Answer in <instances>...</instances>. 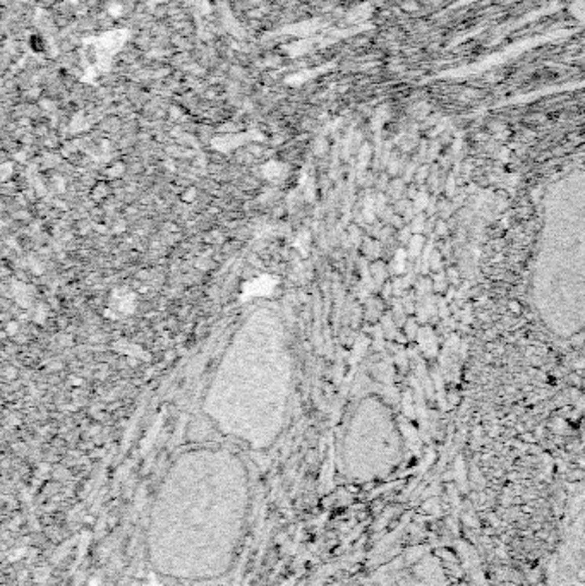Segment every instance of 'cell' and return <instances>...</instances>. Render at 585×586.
<instances>
[{
  "label": "cell",
  "mask_w": 585,
  "mask_h": 586,
  "mask_svg": "<svg viewBox=\"0 0 585 586\" xmlns=\"http://www.w3.org/2000/svg\"><path fill=\"white\" fill-rule=\"evenodd\" d=\"M263 175L266 177L268 180L278 179V177L281 175V165H280V163H275V162L264 165V167H263Z\"/></svg>",
  "instance_id": "cell-1"
},
{
  "label": "cell",
  "mask_w": 585,
  "mask_h": 586,
  "mask_svg": "<svg viewBox=\"0 0 585 586\" xmlns=\"http://www.w3.org/2000/svg\"><path fill=\"white\" fill-rule=\"evenodd\" d=\"M194 195H196V190H194V189H189L187 192L184 194V199H185V201H192Z\"/></svg>",
  "instance_id": "cell-2"
},
{
  "label": "cell",
  "mask_w": 585,
  "mask_h": 586,
  "mask_svg": "<svg viewBox=\"0 0 585 586\" xmlns=\"http://www.w3.org/2000/svg\"><path fill=\"white\" fill-rule=\"evenodd\" d=\"M96 194H98V195H105V194H107V187H105V185H98V187L94 189V195H96Z\"/></svg>",
  "instance_id": "cell-3"
},
{
  "label": "cell",
  "mask_w": 585,
  "mask_h": 586,
  "mask_svg": "<svg viewBox=\"0 0 585 586\" xmlns=\"http://www.w3.org/2000/svg\"><path fill=\"white\" fill-rule=\"evenodd\" d=\"M7 331L11 333V334H14L16 331H17V323H11L9 324V328H7Z\"/></svg>",
  "instance_id": "cell-4"
}]
</instances>
